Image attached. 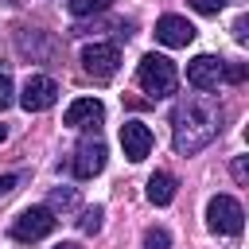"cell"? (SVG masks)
Wrapping results in <instances>:
<instances>
[{"label": "cell", "mask_w": 249, "mask_h": 249, "mask_svg": "<svg viewBox=\"0 0 249 249\" xmlns=\"http://www.w3.org/2000/svg\"><path fill=\"white\" fill-rule=\"evenodd\" d=\"M222 128V105L206 93H191L171 109V144L179 156L202 152Z\"/></svg>", "instance_id": "cell-1"}, {"label": "cell", "mask_w": 249, "mask_h": 249, "mask_svg": "<svg viewBox=\"0 0 249 249\" xmlns=\"http://www.w3.org/2000/svg\"><path fill=\"white\" fill-rule=\"evenodd\" d=\"M136 82H140V89H144L148 97H171L175 86H179V70H175V62H171L167 54H156V51H152V54L140 58Z\"/></svg>", "instance_id": "cell-2"}, {"label": "cell", "mask_w": 249, "mask_h": 249, "mask_svg": "<svg viewBox=\"0 0 249 249\" xmlns=\"http://www.w3.org/2000/svg\"><path fill=\"white\" fill-rule=\"evenodd\" d=\"M206 226L214 233H226V237H237L241 226H245V210L233 195H214L206 202Z\"/></svg>", "instance_id": "cell-3"}, {"label": "cell", "mask_w": 249, "mask_h": 249, "mask_svg": "<svg viewBox=\"0 0 249 249\" xmlns=\"http://www.w3.org/2000/svg\"><path fill=\"white\" fill-rule=\"evenodd\" d=\"M54 226H58V218H54L51 206H27V210L12 222V237H16V241H43Z\"/></svg>", "instance_id": "cell-4"}, {"label": "cell", "mask_w": 249, "mask_h": 249, "mask_svg": "<svg viewBox=\"0 0 249 249\" xmlns=\"http://www.w3.org/2000/svg\"><path fill=\"white\" fill-rule=\"evenodd\" d=\"M82 66H86L89 78L109 82V78L117 74V66H121V51H117V43H89V47L82 51Z\"/></svg>", "instance_id": "cell-5"}, {"label": "cell", "mask_w": 249, "mask_h": 249, "mask_svg": "<svg viewBox=\"0 0 249 249\" xmlns=\"http://www.w3.org/2000/svg\"><path fill=\"white\" fill-rule=\"evenodd\" d=\"M54 101H58V82L47 78V74H31V78L23 82V89H19V105H23L27 113H43V109H51Z\"/></svg>", "instance_id": "cell-6"}, {"label": "cell", "mask_w": 249, "mask_h": 249, "mask_svg": "<svg viewBox=\"0 0 249 249\" xmlns=\"http://www.w3.org/2000/svg\"><path fill=\"white\" fill-rule=\"evenodd\" d=\"M222 66H226V58H218V54H195L187 62V82L195 89H218L222 86Z\"/></svg>", "instance_id": "cell-7"}, {"label": "cell", "mask_w": 249, "mask_h": 249, "mask_svg": "<svg viewBox=\"0 0 249 249\" xmlns=\"http://www.w3.org/2000/svg\"><path fill=\"white\" fill-rule=\"evenodd\" d=\"M101 117H105V105H101L97 97H78V101H70V109L62 113V124H66V128H97Z\"/></svg>", "instance_id": "cell-8"}, {"label": "cell", "mask_w": 249, "mask_h": 249, "mask_svg": "<svg viewBox=\"0 0 249 249\" xmlns=\"http://www.w3.org/2000/svg\"><path fill=\"white\" fill-rule=\"evenodd\" d=\"M121 148L132 163H140L148 152H152V128L144 121H124L121 124Z\"/></svg>", "instance_id": "cell-9"}, {"label": "cell", "mask_w": 249, "mask_h": 249, "mask_svg": "<svg viewBox=\"0 0 249 249\" xmlns=\"http://www.w3.org/2000/svg\"><path fill=\"white\" fill-rule=\"evenodd\" d=\"M105 144L101 140H82L78 148H74V175L78 179H93V175H101V167H105Z\"/></svg>", "instance_id": "cell-10"}, {"label": "cell", "mask_w": 249, "mask_h": 249, "mask_svg": "<svg viewBox=\"0 0 249 249\" xmlns=\"http://www.w3.org/2000/svg\"><path fill=\"white\" fill-rule=\"evenodd\" d=\"M156 39L163 47H187L195 39V23L187 16H160L156 19Z\"/></svg>", "instance_id": "cell-11"}, {"label": "cell", "mask_w": 249, "mask_h": 249, "mask_svg": "<svg viewBox=\"0 0 249 249\" xmlns=\"http://www.w3.org/2000/svg\"><path fill=\"white\" fill-rule=\"evenodd\" d=\"M171 198H175V175L171 171H152L148 175V202L167 206Z\"/></svg>", "instance_id": "cell-12"}, {"label": "cell", "mask_w": 249, "mask_h": 249, "mask_svg": "<svg viewBox=\"0 0 249 249\" xmlns=\"http://www.w3.org/2000/svg\"><path fill=\"white\" fill-rule=\"evenodd\" d=\"M113 0H66L70 16H93V12H105Z\"/></svg>", "instance_id": "cell-13"}, {"label": "cell", "mask_w": 249, "mask_h": 249, "mask_svg": "<svg viewBox=\"0 0 249 249\" xmlns=\"http://www.w3.org/2000/svg\"><path fill=\"white\" fill-rule=\"evenodd\" d=\"M101 218H105V210H101V206H89V210H82L78 230H82V233H97V230H101Z\"/></svg>", "instance_id": "cell-14"}, {"label": "cell", "mask_w": 249, "mask_h": 249, "mask_svg": "<svg viewBox=\"0 0 249 249\" xmlns=\"http://www.w3.org/2000/svg\"><path fill=\"white\" fill-rule=\"evenodd\" d=\"M144 249H171V233H167L163 226L144 230Z\"/></svg>", "instance_id": "cell-15"}, {"label": "cell", "mask_w": 249, "mask_h": 249, "mask_svg": "<svg viewBox=\"0 0 249 249\" xmlns=\"http://www.w3.org/2000/svg\"><path fill=\"white\" fill-rule=\"evenodd\" d=\"M74 202H78L74 187H54V191H51V210H58V206H62V210H70Z\"/></svg>", "instance_id": "cell-16"}, {"label": "cell", "mask_w": 249, "mask_h": 249, "mask_svg": "<svg viewBox=\"0 0 249 249\" xmlns=\"http://www.w3.org/2000/svg\"><path fill=\"white\" fill-rule=\"evenodd\" d=\"M245 74H249L245 62H226L222 66V82H245Z\"/></svg>", "instance_id": "cell-17"}, {"label": "cell", "mask_w": 249, "mask_h": 249, "mask_svg": "<svg viewBox=\"0 0 249 249\" xmlns=\"http://www.w3.org/2000/svg\"><path fill=\"white\" fill-rule=\"evenodd\" d=\"M226 4H230V0H191V8H195V12H202V16H218Z\"/></svg>", "instance_id": "cell-18"}, {"label": "cell", "mask_w": 249, "mask_h": 249, "mask_svg": "<svg viewBox=\"0 0 249 249\" xmlns=\"http://www.w3.org/2000/svg\"><path fill=\"white\" fill-rule=\"evenodd\" d=\"M12 105V78H8V70H0V109H8Z\"/></svg>", "instance_id": "cell-19"}, {"label": "cell", "mask_w": 249, "mask_h": 249, "mask_svg": "<svg viewBox=\"0 0 249 249\" xmlns=\"http://www.w3.org/2000/svg\"><path fill=\"white\" fill-rule=\"evenodd\" d=\"M233 39L237 43H249V16H237L233 19Z\"/></svg>", "instance_id": "cell-20"}, {"label": "cell", "mask_w": 249, "mask_h": 249, "mask_svg": "<svg viewBox=\"0 0 249 249\" xmlns=\"http://www.w3.org/2000/svg\"><path fill=\"white\" fill-rule=\"evenodd\" d=\"M233 179H237V183H245V179H249V163H245V156H237V160H233Z\"/></svg>", "instance_id": "cell-21"}, {"label": "cell", "mask_w": 249, "mask_h": 249, "mask_svg": "<svg viewBox=\"0 0 249 249\" xmlns=\"http://www.w3.org/2000/svg\"><path fill=\"white\" fill-rule=\"evenodd\" d=\"M16 183H19V175H0V195H8Z\"/></svg>", "instance_id": "cell-22"}, {"label": "cell", "mask_w": 249, "mask_h": 249, "mask_svg": "<svg viewBox=\"0 0 249 249\" xmlns=\"http://www.w3.org/2000/svg\"><path fill=\"white\" fill-rule=\"evenodd\" d=\"M54 249H82V245H74V241H62V245H54Z\"/></svg>", "instance_id": "cell-23"}, {"label": "cell", "mask_w": 249, "mask_h": 249, "mask_svg": "<svg viewBox=\"0 0 249 249\" xmlns=\"http://www.w3.org/2000/svg\"><path fill=\"white\" fill-rule=\"evenodd\" d=\"M4 136H8V128H4V124H0V140H4Z\"/></svg>", "instance_id": "cell-24"}]
</instances>
